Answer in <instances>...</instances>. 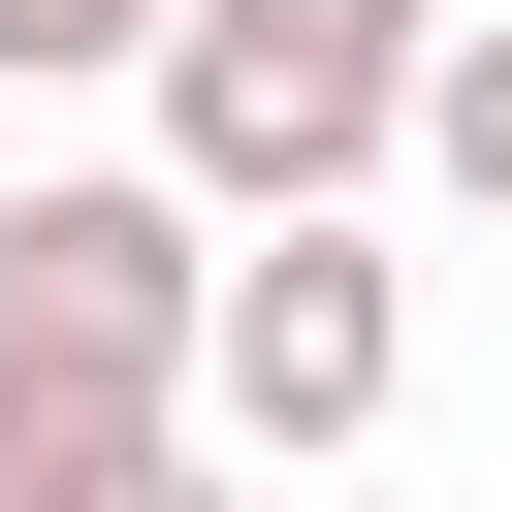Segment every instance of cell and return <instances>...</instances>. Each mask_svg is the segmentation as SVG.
<instances>
[{
    "label": "cell",
    "mask_w": 512,
    "mask_h": 512,
    "mask_svg": "<svg viewBox=\"0 0 512 512\" xmlns=\"http://www.w3.org/2000/svg\"><path fill=\"white\" fill-rule=\"evenodd\" d=\"M192 352H224V224H192L160 160L0 192V512L96 480V448H192Z\"/></svg>",
    "instance_id": "cell-1"
},
{
    "label": "cell",
    "mask_w": 512,
    "mask_h": 512,
    "mask_svg": "<svg viewBox=\"0 0 512 512\" xmlns=\"http://www.w3.org/2000/svg\"><path fill=\"white\" fill-rule=\"evenodd\" d=\"M416 64H448V0H160V192L192 224H352L384 192V128H416Z\"/></svg>",
    "instance_id": "cell-2"
},
{
    "label": "cell",
    "mask_w": 512,
    "mask_h": 512,
    "mask_svg": "<svg viewBox=\"0 0 512 512\" xmlns=\"http://www.w3.org/2000/svg\"><path fill=\"white\" fill-rule=\"evenodd\" d=\"M384 384H416V288H384L352 224H256V256H224L192 416H224V448H384Z\"/></svg>",
    "instance_id": "cell-3"
},
{
    "label": "cell",
    "mask_w": 512,
    "mask_h": 512,
    "mask_svg": "<svg viewBox=\"0 0 512 512\" xmlns=\"http://www.w3.org/2000/svg\"><path fill=\"white\" fill-rule=\"evenodd\" d=\"M384 160H416V192H448V224H512V32H448V64H416V128H384Z\"/></svg>",
    "instance_id": "cell-4"
},
{
    "label": "cell",
    "mask_w": 512,
    "mask_h": 512,
    "mask_svg": "<svg viewBox=\"0 0 512 512\" xmlns=\"http://www.w3.org/2000/svg\"><path fill=\"white\" fill-rule=\"evenodd\" d=\"M32 512H256V448L192 416V448H96V480H32Z\"/></svg>",
    "instance_id": "cell-5"
},
{
    "label": "cell",
    "mask_w": 512,
    "mask_h": 512,
    "mask_svg": "<svg viewBox=\"0 0 512 512\" xmlns=\"http://www.w3.org/2000/svg\"><path fill=\"white\" fill-rule=\"evenodd\" d=\"M64 64H160V0H0V96H64Z\"/></svg>",
    "instance_id": "cell-6"
}]
</instances>
